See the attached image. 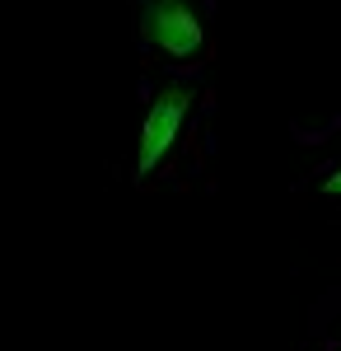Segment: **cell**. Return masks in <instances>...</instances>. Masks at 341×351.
Listing matches in <instances>:
<instances>
[{"label":"cell","mask_w":341,"mask_h":351,"mask_svg":"<svg viewBox=\"0 0 341 351\" xmlns=\"http://www.w3.org/2000/svg\"><path fill=\"white\" fill-rule=\"evenodd\" d=\"M187 112H192V89L187 84H164L159 99L150 104V112H145V127H140V150H136V173L140 178H150L155 164L168 155V145L183 132Z\"/></svg>","instance_id":"6da1fadb"},{"label":"cell","mask_w":341,"mask_h":351,"mask_svg":"<svg viewBox=\"0 0 341 351\" xmlns=\"http://www.w3.org/2000/svg\"><path fill=\"white\" fill-rule=\"evenodd\" d=\"M140 28H145V43H155L159 52H168V56H192L206 43V28L192 14L187 0H150Z\"/></svg>","instance_id":"7a4b0ae2"},{"label":"cell","mask_w":341,"mask_h":351,"mask_svg":"<svg viewBox=\"0 0 341 351\" xmlns=\"http://www.w3.org/2000/svg\"><path fill=\"white\" fill-rule=\"evenodd\" d=\"M327 192H341V173H332V178H327Z\"/></svg>","instance_id":"3957f363"}]
</instances>
